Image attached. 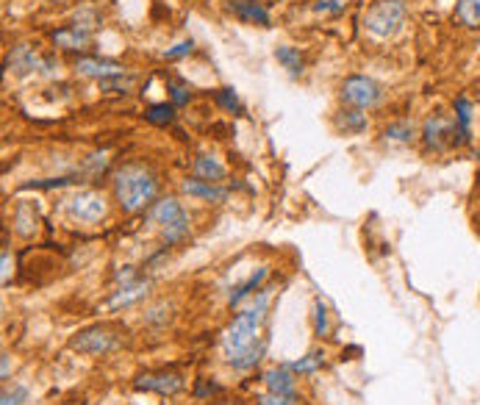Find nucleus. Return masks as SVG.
<instances>
[{"label":"nucleus","instance_id":"nucleus-10","mask_svg":"<svg viewBox=\"0 0 480 405\" xmlns=\"http://www.w3.org/2000/svg\"><path fill=\"white\" fill-rule=\"evenodd\" d=\"M53 42L64 50H84L89 45V31L73 25V28H64V31H56L53 34Z\"/></svg>","mask_w":480,"mask_h":405},{"label":"nucleus","instance_id":"nucleus-33","mask_svg":"<svg viewBox=\"0 0 480 405\" xmlns=\"http://www.w3.org/2000/svg\"><path fill=\"white\" fill-rule=\"evenodd\" d=\"M8 375V356H3V378Z\"/></svg>","mask_w":480,"mask_h":405},{"label":"nucleus","instance_id":"nucleus-19","mask_svg":"<svg viewBox=\"0 0 480 405\" xmlns=\"http://www.w3.org/2000/svg\"><path fill=\"white\" fill-rule=\"evenodd\" d=\"M278 61H281L292 75H297V73L303 70V58H300V53H297L295 47H278Z\"/></svg>","mask_w":480,"mask_h":405},{"label":"nucleus","instance_id":"nucleus-4","mask_svg":"<svg viewBox=\"0 0 480 405\" xmlns=\"http://www.w3.org/2000/svg\"><path fill=\"white\" fill-rule=\"evenodd\" d=\"M153 220L164 228V239H167V242H178V239H183V236H186V230H189V217L183 214L180 203L173 200V197H167V200L156 203V208H153Z\"/></svg>","mask_w":480,"mask_h":405},{"label":"nucleus","instance_id":"nucleus-7","mask_svg":"<svg viewBox=\"0 0 480 405\" xmlns=\"http://www.w3.org/2000/svg\"><path fill=\"white\" fill-rule=\"evenodd\" d=\"M70 214L78 220V223H97L103 214H106V203L100 194L94 192H78L73 200H70Z\"/></svg>","mask_w":480,"mask_h":405},{"label":"nucleus","instance_id":"nucleus-9","mask_svg":"<svg viewBox=\"0 0 480 405\" xmlns=\"http://www.w3.org/2000/svg\"><path fill=\"white\" fill-rule=\"evenodd\" d=\"M180 386H183V380L175 372H150V375L136 378V389L159 392V394H175V392H180Z\"/></svg>","mask_w":480,"mask_h":405},{"label":"nucleus","instance_id":"nucleus-22","mask_svg":"<svg viewBox=\"0 0 480 405\" xmlns=\"http://www.w3.org/2000/svg\"><path fill=\"white\" fill-rule=\"evenodd\" d=\"M339 125H342L345 131H361V128H367V120H364V114L347 111V114L339 120Z\"/></svg>","mask_w":480,"mask_h":405},{"label":"nucleus","instance_id":"nucleus-6","mask_svg":"<svg viewBox=\"0 0 480 405\" xmlns=\"http://www.w3.org/2000/svg\"><path fill=\"white\" fill-rule=\"evenodd\" d=\"M425 142L431 147H444V144H464L467 136L461 134L458 123L455 120H447V117H433L425 123Z\"/></svg>","mask_w":480,"mask_h":405},{"label":"nucleus","instance_id":"nucleus-21","mask_svg":"<svg viewBox=\"0 0 480 405\" xmlns=\"http://www.w3.org/2000/svg\"><path fill=\"white\" fill-rule=\"evenodd\" d=\"M264 278H266V270H259L253 278H250V280H247V283H245V286H239V289H236V294H230V306H239V303H242V300H245V297H247V294H250V292L261 283Z\"/></svg>","mask_w":480,"mask_h":405},{"label":"nucleus","instance_id":"nucleus-1","mask_svg":"<svg viewBox=\"0 0 480 405\" xmlns=\"http://www.w3.org/2000/svg\"><path fill=\"white\" fill-rule=\"evenodd\" d=\"M264 311H266V294H261L247 311H242L236 316L230 322V328L225 330V336H222L225 356L239 369L253 366L264 353V344H256V333H259V328L264 322Z\"/></svg>","mask_w":480,"mask_h":405},{"label":"nucleus","instance_id":"nucleus-3","mask_svg":"<svg viewBox=\"0 0 480 405\" xmlns=\"http://www.w3.org/2000/svg\"><path fill=\"white\" fill-rule=\"evenodd\" d=\"M402 20H405V3L402 0H378L367 8L364 28L378 39H389L400 31Z\"/></svg>","mask_w":480,"mask_h":405},{"label":"nucleus","instance_id":"nucleus-17","mask_svg":"<svg viewBox=\"0 0 480 405\" xmlns=\"http://www.w3.org/2000/svg\"><path fill=\"white\" fill-rule=\"evenodd\" d=\"M147 292V283H131V286H123L114 297H111V309H120V306H128V303H133V300H139L142 294Z\"/></svg>","mask_w":480,"mask_h":405},{"label":"nucleus","instance_id":"nucleus-25","mask_svg":"<svg viewBox=\"0 0 480 405\" xmlns=\"http://www.w3.org/2000/svg\"><path fill=\"white\" fill-rule=\"evenodd\" d=\"M314 319H316V333L319 336H328V311H325V306L322 303H316L314 306Z\"/></svg>","mask_w":480,"mask_h":405},{"label":"nucleus","instance_id":"nucleus-11","mask_svg":"<svg viewBox=\"0 0 480 405\" xmlns=\"http://www.w3.org/2000/svg\"><path fill=\"white\" fill-rule=\"evenodd\" d=\"M230 11L247 23H261V25H269V14L264 11L256 0H233L230 3Z\"/></svg>","mask_w":480,"mask_h":405},{"label":"nucleus","instance_id":"nucleus-30","mask_svg":"<svg viewBox=\"0 0 480 405\" xmlns=\"http://www.w3.org/2000/svg\"><path fill=\"white\" fill-rule=\"evenodd\" d=\"M316 11H342V3H336V0H319V3H316Z\"/></svg>","mask_w":480,"mask_h":405},{"label":"nucleus","instance_id":"nucleus-16","mask_svg":"<svg viewBox=\"0 0 480 405\" xmlns=\"http://www.w3.org/2000/svg\"><path fill=\"white\" fill-rule=\"evenodd\" d=\"M183 192L195 194V197H203V200H225V189H217L211 183H200V180H186Z\"/></svg>","mask_w":480,"mask_h":405},{"label":"nucleus","instance_id":"nucleus-29","mask_svg":"<svg viewBox=\"0 0 480 405\" xmlns=\"http://www.w3.org/2000/svg\"><path fill=\"white\" fill-rule=\"evenodd\" d=\"M386 139H397V142H408L411 139V128L408 125H394L386 131Z\"/></svg>","mask_w":480,"mask_h":405},{"label":"nucleus","instance_id":"nucleus-14","mask_svg":"<svg viewBox=\"0 0 480 405\" xmlns=\"http://www.w3.org/2000/svg\"><path fill=\"white\" fill-rule=\"evenodd\" d=\"M264 380H266L269 392L295 394V392H292V389H295V380H292V372H289V369H269V372L264 375Z\"/></svg>","mask_w":480,"mask_h":405},{"label":"nucleus","instance_id":"nucleus-8","mask_svg":"<svg viewBox=\"0 0 480 405\" xmlns=\"http://www.w3.org/2000/svg\"><path fill=\"white\" fill-rule=\"evenodd\" d=\"M117 344V339L109 333V330H100V328H92V330H84L73 339V350L78 353H87V356H100V353H109L111 347Z\"/></svg>","mask_w":480,"mask_h":405},{"label":"nucleus","instance_id":"nucleus-23","mask_svg":"<svg viewBox=\"0 0 480 405\" xmlns=\"http://www.w3.org/2000/svg\"><path fill=\"white\" fill-rule=\"evenodd\" d=\"M264 405H297L295 394H283V392H269L264 397Z\"/></svg>","mask_w":480,"mask_h":405},{"label":"nucleus","instance_id":"nucleus-20","mask_svg":"<svg viewBox=\"0 0 480 405\" xmlns=\"http://www.w3.org/2000/svg\"><path fill=\"white\" fill-rule=\"evenodd\" d=\"M469 120H472V106H469V100H458L455 103V123H458V128H461V134L469 139Z\"/></svg>","mask_w":480,"mask_h":405},{"label":"nucleus","instance_id":"nucleus-12","mask_svg":"<svg viewBox=\"0 0 480 405\" xmlns=\"http://www.w3.org/2000/svg\"><path fill=\"white\" fill-rule=\"evenodd\" d=\"M78 73H84V75H94V78H111V75H120L123 73V67L120 64H114V61H94V58H84V61H78Z\"/></svg>","mask_w":480,"mask_h":405},{"label":"nucleus","instance_id":"nucleus-24","mask_svg":"<svg viewBox=\"0 0 480 405\" xmlns=\"http://www.w3.org/2000/svg\"><path fill=\"white\" fill-rule=\"evenodd\" d=\"M25 397H28V392H25L23 386H17V389H11V392H3V405H23Z\"/></svg>","mask_w":480,"mask_h":405},{"label":"nucleus","instance_id":"nucleus-26","mask_svg":"<svg viewBox=\"0 0 480 405\" xmlns=\"http://www.w3.org/2000/svg\"><path fill=\"white\" fill-rule=\"evenodd\" d=\"M319 363H322V359H319V356H306L303 361L292 363V369H295V372H314Z\"/></svg>","mask_w":480,"mask_h":405},{"label":"nucleus","instance_id":"nucleus-2","mask_svg":"<svg viewBox=\"0 0 480 405\" xmlns=\"http://www.w3.org/2000/svg\"><path fill=\"white\" fill-rule=\"evenodd\" d=\"M114 192H117V200H120V206L125 211H139V208H144L153 200L156 178L144 167L128 164V167H123L114 175Z\"/></svg>","mask_w":480,"mask_h":405},{"label":"nucleus","instance_id":"nucleus-27","mask_svg":"<svg viewBox=\"0 0 480 405\" xmlns=\"http://www.w3.org/2000/svg\"><path fill=\"white\" fill-rule=\"evenodd\" d=\"M192 47H195V42H192V39H189V42H178V45L170 47V50L164 53V58H180V56L192 53Z\"/></svg>","mask_w":480,"mask_h":405},{"label":"nucleus","instance_id":"nucleus-28","mask_svg":"<svg viewBox=\"0 0 480 405\" xmlns=\"http://www.w3.org/2000/svg\"><path fill=\"white\" fill-rule=\"evenodd\" d=\"M219 103L225 108H230V111H239V100H236L233 89H219Z\"/></svg>","mask_w":480,"mask_h":405},{"label":"nucleus","instance_id":"nucleus-18","mask_svg":"<svg viewBox=\"0 0 480 405\" xmlns=\"http://www.w3.org/2000/svg\"><path fill=\"white\" fill-rule=\"evenodd\" d=\"M144 117H147L153 125H170L175 111H173V106H167V103H156V106H150V108L144 111Z\"/></svg>","mask_w":480,"mask_h":405},{"label":"nucleus","instance_id":"nucleus-32","mask_svg":"<svg viewBox=\"0 0 480 405\" xmlns=\"http://www.w3.org/2000/svg\"><path fill=\"white\" fill-rule=\"evenodd\" d=\"M8 280V253H3V283Z\"/></svg>","mask_w":480,"mask_h":405},{"label":"nucleus","instance_id":"nucleus-13","mask_svg":"<svg viewBox=\"0 0 480 405\" xmlns=\"http://www.w3.org/2000/svg\"><path fill=\"white\" fill-rule=\"evenodd\" d=\"M195 175L203 180H222L225 178V164L219 161L217 156H200L197 164H195Z\"/></svg>","mask_w":480,"mask_h":405},{"label":"nucleus","instance_id":"nucleus-31","mask_svg":"<svg viewBox=\"0 0 480 405\" xmlns=\"http://www.w3.org/2000/svg\"><path fill=\"white\" fill-rule=\"evenodd\" d=\"M173 97H175V103H186V100H189L186 89H180V87H173Z\"/></svg>","mask_w":480,"mask_h":405},{"label":"nucleus","instance_id":"nucleus-15","mask_svg":"<svg viewBox=\"0 0 480 405\" xmlns=\"http://www.w3.org/2000/svg\"><path fill=\"white\" fill-rule=\"evenodd\" d=\"M455 17L467 28H480V0H458Z\"/></svg>","mask_w":480,"mask_h":405},{"label":"nucleus","instance_id":"nucleus-5","mask_svg":"<svg viewBox=\"0 0 480 405\" xmlns=\"http://www.w3.org/2000/svg\"><path fill=\"white\" fill-rule=\"evenodd\" d=\"M381 97H383L381 87L367 75H350L342 87V100L355 108H372L381 103Z\"/></svg>","mask_w":480,"mask_h":405}]
</instances>
